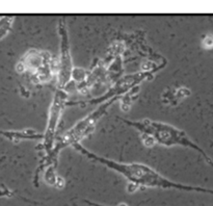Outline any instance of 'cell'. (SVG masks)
Returning a JSON list of instances; mask_svg holds the SVG:
<instances>
[{"mask_svg":"<svg viewBox=\"0 0 213 206\" xmlns=\"http://www.w3.org/2000/svg\"><path fill=\"white\" fill-rule=\"evenodd\" d=\"M205 43H206V44H205L206 47H208V48L212 47L213 46V37H208L206 41H205Z\"/></svg>","mask_w":213,"mask_h":206,"instance_id":"cell-6","label":"cell"},{"mask_svg":"<svg viewBox=\"0 0 213 206\" xmlns=\"http://www.w3.org/2000/svg\"><path fill=\"white\" fill-rule=\"evenodd\" d=\"M66 101H67V94L62 91V89H58L53 97L51 106L49 109V118H48L47 128L44 134V149L46 151V155H48L52 151L55 146V139H56V130L58 126L63 109L66 107Z\"/></svg>","mask_w":213,"mask_h":206,"instance_id":"cell-4","label":"cell"},{"mask_svg":"<svg viewBox=\"0 0 213 206\" xmlns=\"http://www.w3.org/2000/svg\"><path fill=\"white\" fill-rule=\"evenodd\" d=\"M58 32L60 35V62L58 71V85L60 89L63 88L70 81L73 73V63L70 51L69 35L67 27L62 21L58 25Z\"/></svg>","mask_w":213,"mask_h":206,"instance_id":"cell-5","label":"cell"},{"mask_svg":"<svg viewBox=\"0 0 213 206\" xmlns=\"http://www.w3.org/2000/svg\"><path fill=\"white\" fill-rule=\"evenodd\" d=\"M123 121L128 125L137 129L140 133H143L144 136L152 139L154 143H158L165 147L182 146L185 147V148L193 149L196 151H199L203 155H205L204 152L199 148V146H197L186 136L184 131L180 130V129L171 125V124L152 121L149 120V119H144V120L139 121Z\"/></svg>","mask_w":213,"mask_h":206,"instance_id":"cell-2","label":"cell"},{"mask_svg":"<svg viewBox=\"0 0 213 206\" xmlns=\"http://www.w3.org/2000/svg\"><path fill=\"white\" fill-rule=\"evenodd\" d=\"M118 100V97H113L106 100L101 104L100 106L95 109L92 114H87L85 118H83L82 120L78 121L74 126L71 129H69L66 132L63 136L60 137L59 139L55 143L54 148L52 149V151L49 154L46 155V164H49V167H51V164H55L56 161V157L58 156L59 152L62 151L63 148L68 146H74L75 144H80V141L83 139L85 136H87L88 134H91L95 129L96 125H97L98 121L104 116V114L108 110V108L112 105V103L115 101Z\"/></svg>","mask_w":213,"mask_h":206,"instance_id":"cell-3","label":"cell"},{"mask_svg":"<svg viewBox=\"0 0 213 206\" xmlns=\"http://www.w3.org/2000/svg\"><path fill=\"white\" fill-rule=\"evenodd\" d=\"M73 148L77 150L79 153L83 156L87 157L88 159H92L94 161L100 162L101 164H104L113 171L120 173L124 177L130 181L131 184H135L139 186H148V187H158V189H173V190H203L199 187L189 186L186 184H181L174 181H171L158 172H156L151 167L146 166L143 164H126V162H119L111 160L106 157L100 156V155L95 154L94 152L87 150L85 147H83L81 144H75Z\"/></svg>","mask_w":213,"mask_h":206,"instance_id":"cell-1","label":"cell"}]
</instances>
